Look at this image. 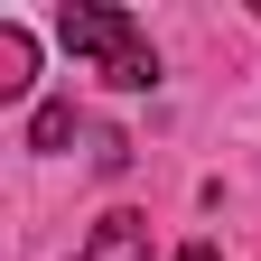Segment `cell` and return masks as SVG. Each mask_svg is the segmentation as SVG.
Wrapping results in <instances>:
<instances>
[{
	"label": "cell",
	"instance_id": "obj_1",
	"mask_svg": "<svg viewBox=\"0 0 261 261\" xmlns=\"http://www.w3.org/2000/svg\"><path fill=\"white\" fill-rule=\"evenodd\" d=\"M56 38L75 47L103 84H121V93H149V84H159V47H149V28L130 19V10H112V0H65V10H56Z\"/></svg>",
	"mask_w": 261,
	"mask_h": 261
},
{
	"label": "cell",
	"instance_id": "obj_5",
	"mask_svg": "<svg viewBox=\"0 0 261 261\" xmlns=\"http://www.w3.org/2000/svg\"><path fill=\"white\" fill-rule=\"evenodd\" d=\"M177 261H224V252H215V243H187V252H177Z\"/></svg>",
	"mask_w": 261,
	"mask_h": 261
},
{
	"label": "cell",
	"instance_id": "obj_3",
	"mask_svg": "<svg viewBox=\"0 0 261 261\" xmlns=\"http://www.w3.org/2000/svg\"><path fill=\"white\" fill-rule=\"evenodd\" d=\"M28 84H38V38L19 19H0V103H19Z\"/></svg>",
	"mask_w": 261,
	"mask_h": 261
},
{
	"label": "cell",
	"instance_id": "obj_2",
	"mask_svg": "<svg viewBox=\"0 0 261 261\" xmlns=\"http://www.w3.org/2000/svg\"><path fill=\"white\" fill-rule=\"evenodd\" d=\"M75 261H149V215H130V205H112L103 224L84 233V252Z\"/></svg>",
	"mask_w": 261,
	"mask_h": 261
},
{
	"label": "cell",
	"instance_id": "obj_4",
	"mask_svg": "<svg viewBox=\"0 0 261 261\" xmlns=\"http://www.w3.org/2000/svg\"><path fill=\"white\" fill-rule=\"evenodd\" d=\"M75 140V103H38V121H28V149H65Z\"/></svg>",
	"mask_w": 261,
	"mask_h": 261
}]
</instances>
